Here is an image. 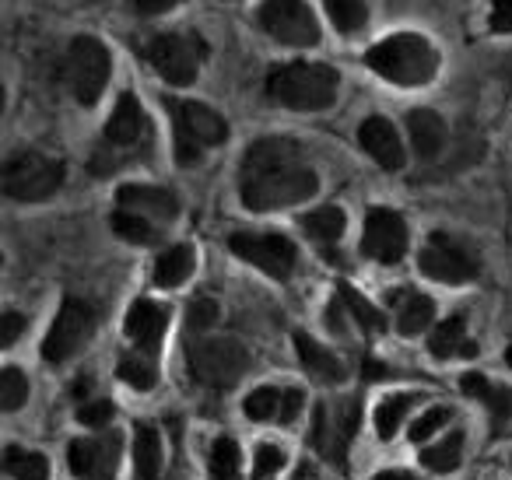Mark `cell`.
I'll use <instances>...</instances> for the list:
<instances>
[{"instance_id":"1","label":"cell","mask_w":512,"mask_h":480,"mask_svg":"<svg viewBox=\"0 0 512 480\" xmlns=\"http://www.w3.org/2000/svg\"><path fill=\"white\" fill-rule=\"evenodd\" d=\"M320 190V176L306 151L288 137H264L246 148L239 169V197L249 211H281L306 204Z\"/></svg>"},{"instance_id":"2","label":"cell","mask_w":512,"mask_h":480,"mask_svg":"<svg viewBox=\"0 0 512 480\" xmlns=\"http://www.w3.org/2000/svg\"><path fill=\"white\" fill-rule=\"evenodd\" d=\"M337 88H341V78H337L334 67L327 64H309V60H295V64H285L278 71H271L267 78V95L271 102L285 109H295V113H320V109H330L337 102Z\"/></svg>"},{"instance_id":"3","label":"cell","mask_w":512,"mask_h":480,"mask_svg":"<svg viewBox=\"0 0 512 480\" xmlns=\"http://www.w3.org/2000/svg\"><path fill=\"white\" fill-rule=\"evenodd\" d=\"M365 64L369 71H376L379 78L393 81V85H428L439 71V53L418 32H400V36H390L383 43H376L369 53H365Z\"/></svg>"},{"instance_id":"4","label":"cell","mask_w":512,"mask_h":480,"mask_svg":"<svg viewBox=\"0 0 512 480\" xmlns=\"http://www.w3.org/2000/svg\"><path fill=\"white\" fill-rule=\"evenodd\" d=\"M249 354L232 337H200L190 344V375L207 389H232L246 375Z\"/></svg>"},{"instance_id":"5","label":"cell","mask_w":512,"mask_h":480,"mask_svg":"<svg viewBox=\"0 0 512 480\" xmlns=\"http://www.w3.org/2000/svg\"><path fill=\"white\" fill-rule=\"evenodd\" d=\"M169 113L176 123V158L183 165H193L204 155V148H214L228 137V123L204 102L169 99Z\"/></svg>"},{"instance_id":"6","label":"cell","mask_w":512,"mask_h":480,"mask_svg":"<svg viewBox=\"0 0 512 480\" xmlns=\"http://www.w3.org/2000/svg\"><path fill=\"white\" fill-rule=\"evenodd\" d=\"M144 57L169 85L186 88L197 81L200 64L207 57V43L197 32H165V36H155L144 46Z\"/></svg>"},{"instance_id":"7","label":"cell","mask_w":512,"mask_h":480,"mask_svg":"<svg viewBox=\"0 0 512 480\" xmlns=\"http://www.w3.org/2000/svg\"><path fill=\"white\" fill-rule=\"evenodd\" d=\"M64 186V165L57 158H46L39 151H18L4 165V193L22 204L46 200Z\"/></svg>"},{"instance_id":"8","label":"cell","mask_w":512,"mask_h":480,"mask_svg":"<svg viewBox=\"0 0 512 480\" xmlns=\"http://www.w3.org/2000/svg\"><path fill=\"white\" fill-rule=\"evenodd\" d=\"M260 29L281 46H316L320 43V22L306 0H264L260 4Z\"/></svg>"},{"instance_id":"9","label":"cell","mask_w":512,"mask_h":480,"mask_svg":"<svg viewBox=\"0 0 512 480\" xmlns=\"http://www.w3.org/2000/svg\"><path fill=\"white\" fill-rule=\"evenodd\" d=\"M67 81L81 106H95L109 81V50L95 36H78L67 50Z\"/></svg>"},{"instance_id":"10","label":"cell","mask_w":512,"mask_h":480,"mask_svg":"<svg viewBox=\"0 0 512 480\" xmlns=\"http://www.w3.org/2000/svg\"><path fill=\"white\" fill-rule=\"evenodd\" d=\"M151 144V123L144 116L141 102L134 99L130 92L120 95L116 102L113 116L106 123V151H109V162L102 165L99 172H109V169H120V155H134V151L148 148Z\"/></svg>"},{"instance_id":"11","label":"cell","mask_w":512,"mask_h":480,"mask_svg":"<svg viewBox=\"0 0 512 480\" xmlns=\"http://www.w3.org/2000/svg\"><path fill=\"white\" fill-rule=\"evenodd\" d=\"M358 417H362L358 400H327L316 407L313 445L320 449V456H327L330 463H344L351 438L358 431Z\"/></svg>"},{"instance_id":"12","label":"cell","mask_w":512,"mask_h":480,"mask_svg":"<svg viewBox=\"0 0 512 480\" xmlns=\"http://www.w3.org/2000/svg\"><path fill=\"white\" fill-rule=\"evenodd\" d=\"M228 249H232L239 260L253 263L264 274H271L274 281H285L295 270V246L285 239V235H256V232H235L228 239Z\"/></svg>"},{"instance_id":"13","label":"cell","mask_w":512,"mask_h":480,"mask_svg":"<svg viewBox=\"0 0 512 480\" xmlns=\"http://www.w3.org/2000/svg\"><path fill=\"white\" fill-rule=\"evenodd\" d=\"M92 326H95L92 309H88L85 302H78V298H67V302L60 305L57 319H53L50 333H46V340H43V358L50 361V365L67 361L88 340Z\"/></svg>"},{"instance_id":"14","label":"cell","mask_w":512,"mask_h":480,"mask_svg":"<svg viewBox=\"0 0 512 480\" xmlns=\"http://www.w3.org/2000/svg\"><path fill=\"white\" fill-rule=\"evenodd\" d=\"M418 267H421V274L439 284H467L477 277L474 256L463 246H456L449 235H432V239L421 246Z\"/></svg>"},{"instance_id":"15","label":"cell","mask_w":512,"mask_h":480,"mask_svg":"<svg viewBox=\"0 0 512 480\" xmlns=\"http://www.w3.org/2000/svg\"><path fill=\"white\" fill-rule=\"evenodd\" d=\"M362 253L376 263H400L407 253V225L397 211H386L376 207L365 218V232H362Z\"/></svg>"},{"instance_id":"16","label":"cell","mask_w":512,"mask_h":480,"mask_svg":"<svg viewBox=\"0 0 512 480\" xmlns=\"http://www.w3.org/2000/svg\"><path fill=\"white\" fill-rule=\"evenodd\" d=\"M67 459L81 480H109L116 470V459H120V442L116 438H78L67 449Z\"/></svg>"},{"instance_id":"17","label":"cell","mask_w":512,"mask_h":480,"mask_svg":"<svg viewBox=\"0 0 512 480\" xmlns=\"http://www.w3.org/2000/svg\"><path fill=\"white\" fill-rule=\"evenodd\" d=\"M358 144H362L365 155L376 158L386 172L404 169V144H400L393 123L383 120V116H369V120L358 127Z\"/></svg>"},{"instance_id":"18","label":"cell","mask_w":512,"mask_h":480,"mask_svg":"<svg viewBox=\"0 0 512 480\" xmlns=\"http://www.w3.org/2000/svg\"><path fill=\"white\" fill-rule=\"evenodd\" d=\"M120 207L123 211H134L141 218L155 221H172L179 214V200L169 190H158V186H123L120 190Z\"/></svg>"},{"instance_id":"19","label":"cell","mask_w":512,"mask_h":480,"mask_svg":"<svg viewBox=\"0 0 512 480\" xmlns=\"http://www.w3.org/2000/svg\"><path fill=\"white\" fill-rule=\"evenodd\" d=\"M165 323H169V312H165L162 305L141 298V302H134L127 312V337L134 340L141 351H155V347L162 344Z\"/></svg>"},{"instance_id":"20","label":"cell","mask_w":512,"mask_h":480,"mask_svg":"<svg viewBox=\"0 0 512 480\" xmlns=\"http://www.w3.org/2000/svg\"><path fill=\"white\" fill-rule=\"evenodd\" d=\"M295 351H299L302 368H306L309 375H316V379H323V382H341L344 375H348L344 361L337 358L334 351H327V347H323L320 340L309 337V333H295Z\"/></svg>"},{"instance_id":"21","label":"cell","mask_w":512,"mask_h":480,"mask_svg":"<svg viewBox=\"0 0 512 480\" xmlns=\"http://www.w3.org/2000/svg\"><path fill=\"white\" fill-rule=\"evenodd\" d=\"M407 134H411V144L418 151V158H435L446 144V123H442L439 113L432 109H411L407 113Z\"/></svg>"},{"instance_id":"22","label":"cell","mask_w":512,"mask_h":480,"mask_svg":"<svg viewBox=\"0 0 512 480\" xmlns=\"http://www.w3.org/2000/svg\"><path fill=\"white\" fill-rule=\"evenodd\" d=\"M435 319V302L418 291H400L397 295V330L404 337H418L421 330H428Z\"/></svg>"},{"instance_id":"23","label":"cell","mask_w":512,"mask_h":480,"mask_svg":"<svg viewBox=\"0 0 512 480\" xmlns=\"http://www.w3.org/2000/svg\"><path fill=\"white\" fill-rule=\"evenodd\" d=\"M428 347H432V354H439V358H456V354L470 358V354H477V344L467 337V319L463 316H453V319H446V323L435 326Z\"/></svg>"},{"instance_id":"24","label":"cell","mask_w":512,"mask_h":480,"mask_svg":"<svg viewBox=\"0 0 512 480\" xmlns=\"http://www.w3.org/2000/svg\"><path fill=\"white\" fill-rule=\"evenodd\" d=\"M460 386H463V393H467V396H474V400L488 403L491 417H495V428H502V424L512 417V393H505V389L491 386V382L484 379V375L467 372V375H463Z\"/></svg>"},{"instance_id":"25","label":"cell","mask_w":512,"mask_h":480,"mask_svg":"<svg viewBox=\"0 0 512 480\" xmlns=\"http://www.w3.org/2000/svg\"><path fill=\"white\" fill-rule=\"evenodd\" d=\"M134 466L141 480H158L162 473V438L151 424H137L134 431Z\"/></svg>"},{"instance_id":"26","label":"cell","mask_w":512,"mask_h":480,"mask_svg":"<svg viewBox=\"0 0 512 480\" xmlns=\"http://www.w3.org/2000/svg\"><path fill=\"white\" fill-rule=\"evenodd\" d=\"M193 274V249L172 246L155 260V284L158 288H179Z\"/></svg>"},{"instance_id":"27","label":"cell","mask_w":512,"mask_h":480,"mask_svg":"<svg viewBox=\"0 0 512 480\" xmlns=\"http://www.w3.org/2000/svg\"><path fill=\"white\" fill-rule=\"evenodd\" d=\"M337 298H341L344 312H348V316L355 319V323L362 326L365 333H383L386 330L383 312H379L376 305L369 302V298L358 295V291L351 288V284H337Z\"/></svg>"},{"instance_id":"28","label":"cell","mask_w":512,"mask_h":480,"mask_svg":"<svg viewBox=\"0 0 512 480\" xmlns=\"http://www.w3.org/2000/svg\"><path fill=\"white\" fill-rule=\"evenodd\" d=\"M207 470L211 480H242V452L232 438H214L211 445V459H207Z\"/></svg>"},{"instance_id":"29","label":"cell","mask_w":512,"mask_h":480,"mask_svg":"<svg viewBox=\"0 0 512 480\" xmlns=\"http://www.w3.org/2000/svg\"><path fill=\"white\" fill-rule=\"evenodd\" d=\"M4 473L11 480H50V463H46L39 452H29V449H15L11 445L4 452Z\"/></svg>"},{"instance_id":"30","label":"cell","mask_w":512,"mask_h":480,"mask_svg":"<svg viewBox=\"0 0 512 480\" xmlns=\"http://www.w3.org/2000/svg\"><path fill=\"white\" fill-rule=\"evenodd\" d=\"M344 225H348V218H344L341 207H320V211H309L302 218L306 235L316 242H337L344 235Z\"/></svg>"},{"instance_id":"31","label":"cell","mask_w":512,"mask_h":480,"mask_svg":"<svg viewBox=\"0 0 512 480\" xmlns=\"http://www.w3.org/2000/svg\"><path fill=\"white\" fill-rule=\"evenodd\" d=\"M323 4H327L330 22H334L337 32H344V36H355V32H362L365 22H369L365 0H323Z\"/></svg>"},{"instance_id":"32","label":"cell","mask_w":512,"mask_h":480,"mask_svg":"<svg viewBox=\"0 0 512 480\" xmlns=\"http://www.w3.org/2000/svg\"><path fill=\"white\" fill-rule=\"evenodd\" d=\"M113 232L127 242H137V246H151V242H158L155 221L141 218V214H134V211H123V207H116V214H113Z\"/></svg>"},{"instance_id":"33","label":"cell","mask_w":512,"mask_h":480,"mask_svg":"<svg viewBox=\"0 0 512 480\" xmlns=\"http://www.w3.org/2000/svg\"><path fill=\"white\" fill-rule=\"evenodd\" d=\"M411 407H414V396L411 393L386 396V400L376 407V431H379V438H393V435H397Z\"/></svg>"},{"instance_id":"34","label":"cell","mask_w":512,"mask_h":480,"mask_svg":"<svg viewBox=\"0 0 512 480\" xmlns=\"http://www.w3.org/2000/svg\"><path fill=\"white\" fill-rule=\"evenodd\" d=\"M281 400H285V389L274 386H260L246 396L242 410H246L249 421H278L281 417Z\"/></svg>"},{"instance_id":"35","label":"cell","mask_w":512,"mask_h":480,"mask_svg":"<svg viewBox=\"0 0 512 480\" xmlns=\"http://www.w3.org/2000/svg\"><path fill=\"white\" fill-rule=\"evenodd\" d=\"M460 456H463V435H460V431H456V435H449L446 442L421 449V463H425L428 470H435V473H449L456 463H460Z\"/></svg>"},{"instance_id":"36","label":"cell","mask_w":512,"mask_h":480,"mask_svg":"<svg viewBox=\"0 0 512 480\" xmlns=\"http://www.w3.org/2000/svg\"><path fill=\"white\" fill-rule=\"evenodd\" d=\"M120 379L130 382L134 389H151L158 382V368L155 361L148 358V351L141 354H127V358L120 361Z\"/></svg>"},{"instance_id":"37","label":"cell","mask_w":512,"mask_h":480,"mask_svg":"<svg viewBox=\"0 0 512 480\" xmlns=\"http://www.w3.org/2000/svg\"><path fill=\"white\" fill-rule=\"evenodd\" d=\"M29 400V379L18 368H4L0 372V410H22Z\"/></svg>"},{"instance_id":"38","label":"cell","mask_w":512,"mask_h":480,"mask_svg":"<svg viewBox=\"0 0 512 480\" xmlns=\"http://www.w3.org/2000/svg\"><path fill=\"white\" fill-rule=\"evenodd\" d=\"M281 466H285V452L278 449V445L264 442L260 449H256V463H253V480H274L281 473Z\"/></svg>"},{"instance_id":"39","label":"cell","mask_w":512,"mask_h":480,"mask_svg":"<svg viewBox=\"0 0 512 480\" xmlns=\"http://www.w3.org/2000/svg\"><path fill=\"white\" fill-rule=\"evenodd\" d=\"M449 417H453V410H449V407H432V410H425V414H421L418 421L411 424V442H428V438H432L435 431L446 428Z\"/></svg>"},{"instance_id":"40","label":"cell","mask_w":512,"mask_h":480,"mask_svg":"<svg viewBox=\"0 0 512 480\" xmlns=\"http://www.w3.org/2000/svg\"><path fill=\"white\" fill-rule=\"evenodd\" d=\"M113 403L109 400H95V403H85V407L78 410V421L81 424H88V428H102V424H109L113 421Z\"/></svg>"},{"instance_id":"41","label":"cell","mask_w":512,"mask_h":480,"mask_svg":"<svg viewBox=\"0 0 512 480\" xmlns=\"http://www.w3.org/2000/svg\"><path fill=\"white\" fill-rule=\"evenodd\" d=\"M214 319H218V305H214L211 298H197V302L190 305V330L204 333L207 326H214Z\"/></svg>"},{"instance_id":"42","label":"cell","mask_w":512,"mask_h":480,"mask_svg":"<svg viewBox=\"0 0 512 480\" xmlns=\"http://www.w3.org/2000/svg\"><path fill=\"white\" fill-rule=\"evenodd\" d=\"M488 25H491V32H498V36H509L512 32V0H491Z\"/></svg>"},{"instance_id":"43","label":"cell","mask_w":512,"mask_h":480,"mask_svg":"<svg viewBox=\"0 0 512 480\" xmlns=\"http://www.w3.org/2000/svg\"><path fill=\"white\" fill-rule=\"evenodd\" d=\"M25 330V319L18 316V312H4L0 316V347H11L18 337H22Z\"/></svg>"},{"instance_id":"44","label":"cell","mask_w":512,"mask_h":480,"mask_svg":"<svg viewBox=\"0 0 512 480\" xmlns=\"http://www.w3.org/2000/svg\"><path fill=\"white\" fill-rule=\"evenodd\" d=\"M302 403H306V396H302L299 389H285V400H281V417H278V424H292L295 417H299Z\"/></svg>"},{"instance_id":"45","label":"cell","mask_w":512,"mask_h":480,"mask_svg":"<svg viewBox=\"0 0 512 480\" xmlns=\"http://www.w3.org/2000/svg\"><path fill=\"white\" fill-rule=\"evenodd\" d=\"M176 4H183V0H134V11H141V15H162V11H172Z\"/></svg>"},{"instance_id":"46","label":"cell","mask_w":512,"mask_h":480,"mask_svg":"<svg viewBox=\"0 0 512 480\" xmlns=\"http://www.w3.org/2000/svg\"><path fill=\"white\" fill-rule=\"evenodd\" d=\"M372 480H418L414 473H407V470H383V473H376Z\"/></svg>"},{"instance_id":"47","label":"cell","mask_w":512,"mask_h":480,"mask_svg":"<svg viewBox=\"0 0 512 480\" xmlns=\"http://www.w3.org/2000/svg\"><path fill=\"white\" fill-rule=\"evenodd\" d=\"M505 361H509V368H512V347H509V351H505Z\"/></svg>"}]
</instances>
